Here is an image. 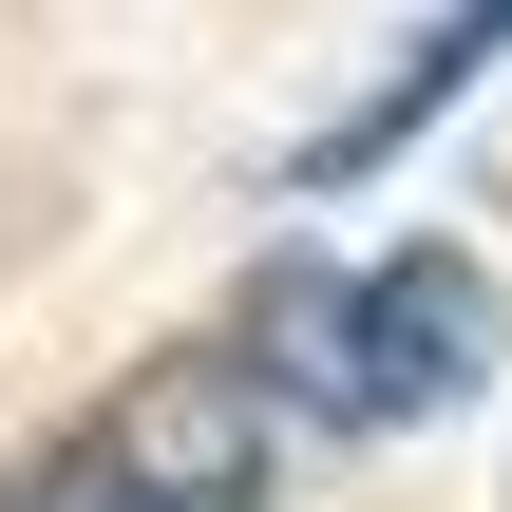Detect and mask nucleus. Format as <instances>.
Here are the masks:
<instances>
[{
  "mask_svg": "<svg viewBox=\"0 0 512 512\" xmlns=\"http://www.w3.org/2000/svg\"><path fill=\"white\" fill-rule=\"evenodd\" d=\"M494 57H512V0H437V19H418V38H399V57H380V76H361V95L285 152V190H361V171H399V152H418V133L494 76Z\"/></svg>",
  "mask_w": 512,
  "mask_h": 512,
  "instance_id": "7ed1b4c3",
  "label": "nucleus"
},
{
  "mask_svg": "<svg viewBox=\"0 0 512 512\" xmlns=\"http://www.w3.org/2000/svg\"><path fill=\"white\" fill-rule=\"evenodd\" d=\"M285 399L247 380V342H171V361H133L95 418H57L19 475H0V512H266V475H285Z\"/></svg>",
  "mask_w": 512,
  "mask_h": 512,
  "instance_id": "f03ea898",
  "label": "nucleus"
},
{
  "mask_svg": "<svg viewBox=\"0 0 512 512\" xmlns=\"http://www.w3.org/2000/svg\"><path fill=\"white\" fill-rule=\"evenodd\" d=\"M228 342L304 437H418L512 361V304L475 247H380V266H266Z\"/></svg>",
  "mask_w": 512,
  "mask_h": 512,
  "instance_id": "f257e3e1",
  "label": "nucleus"
}]
</instances>
